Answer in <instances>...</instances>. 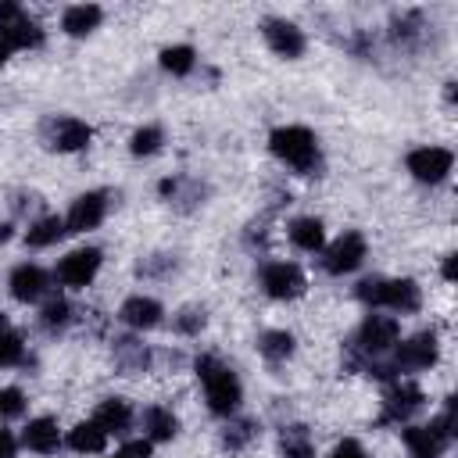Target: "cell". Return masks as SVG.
<instances>
[{"label": "cell", "mask_w": 458, "mask_h": 458, "mask_svg": "<svg viewBox=\"0 0 458 458\" xmlns=\"http://www.w3.org/2000/svg\"><path fill=\"white\" fill-rule=\"evenodd\" d=\"M197 376L204 379L208 408H211L215 415H233L236 404H240V383H236V376H233L222 361H215L211 354H200V358H197Z\"/></svg>", "instance_id": "6da1fadb"}, {"label": "cell", "mask_w": 458, "mask_h": 458, "mask_svg": "<svg viewBox=\"0 0 458 458\" xmlns=\"http://www.w3.org/2000/svg\"><path fill=\"white\" fill-rule=\"evenodd\" d=\"M272 154L286 165H293L297 172H311L315 161H318V147H315V136L304 129V125H286V129H276L272 140H268Z\"/></svg>", "instance_id": "7a4b0ae2"}, {"label": "cell", "mask_w": 458, "mask_h": 458, "mask_svg": "<svg viewBox=\"0 0 458 458\" xmlns=\"http://www.w3.org/2000/svg\"><path fill=\"white\" fill-rule=\"evenodd\" d=\"M358 297L365 304H383L394 311H415L419 308V286L411 279H361Z\"/></svg>", "instance_id": "3957f363"}, {"label": "cell", "mask_w": 458, "mask_h": 458, "mask_svg": "<svg viewBox=\"0 0 458 458\" xmlns=\"http://www.w3.org/2000/svg\"><path fill=\"white\" fill-rule=\"evenodd\" d=\"M451 426H454V404H447V411L429 426H408L404 444H408L411 458H440V451L447 447V440L454 433Z\"/></svg>", "instance_id": "277c9868"}, {"label": "cell", "mask_w": 458, "mask_h": 458, "mask_svg": "<svg viewBox=\"0 0 458 458\" xmlns=\"http://www.w3.org/2000/svg\"><path fill=\"white\" fill-rule=\"evenodd\" d=\"M0 39L7 43V50H21V47H39L43 32H39L36 21H29L21 14V7L0 4Z\"/></svg>", "instance_id": "5b68a950"}, {"label": "cell", "mask_w": 458, "mask_h": 458, "mask_svg": "<svg viewBox=\"0 0 458 458\" xmlns=\"http://www.w3.org/2000/svg\"><path fill=\"white\" fill-rule=\"evenodd\" d=\"M261 286L268 297H279V301H290V297H301L304 293V272L290 261H272L265 272H261Z\"/></svg>", "instance_id": "8992f818"}, {"label": "cell", "mask_w": 458, "mask_h": 458, "mask_svg": "<svg viewBox=\"0 0 458 458\" xmlns=\"http://www.w3.org/2000/svg\"><path fill=\"white\" fill-rule=\"evenodd\" d=\"M451 165H454V157L444 147H419V150L408 154V172L419 182H440L451 172Z\"/></svg>", "instance_id": "52a82bcc"}, {"label": "cell", "mask_w": 458, "mask_h": 458, "mask_svg": "<svg viewBox=\"0 0 458 458\" xmlns=\"http://www.w3.org/2000/svg\"><path fill=\"white\" fill-rule=\"evenodd\" d=\"M397 333H401L397 318H390V315H369V318L361 322L354 344H358L365 354H383L390 344H397Z\"/></svg>", "instance_id": "ba28073f"}, {"label": "cell", "mask_w": 458, "mask_h": 458, "mask_svg": "<svg viewBox=\"0 0 458 458\" xmlns=\"http://www.w3.org/2000/svg\"><path fill=\"white\" fill-rule=\"evenodd\" d=\"M361 258H365V240H361V233H344V236L326 250L322 265H326V272L344 276V272L358 268V265H361Z\"/></svg>", "instance_id": "9c48e42d"}, {"label": "cell", "mask_w": 458, "mask_h": 458, "mask_svg": "<svg viewBox=\"0 0 458 458\" xmlns=\"http://www.w3.org/2000/svg\"><path fill=\"white\" fill-rule=\"evenodd\" d=\"M97 268H100V250H93V247H82V250H72L68 258H61V265H57V279L64 283V286H86L93 276H97Z\"/></svg>", "instance_id": "30bf717a"}, {"label": "cell", "mask_w": 458, "mask_h": 458, "mask_svg": "<svg viewBox=\"0 0 458 458\" xmlns=\"http://www.w3.org/2000/svg\"><path fill=\"white\" fill-rule=\"evenodd\" d=\"M437 361V336L433 333H419L408 344H401L397 358H394V372H411V369H429Z\"/></svg>", "instance_id": "8fae6325"}, {"label": "cell", "mask_w": 458, "mask_h": 458, "mask_svg": "<svg viewBox=\"0 0 458 458\" xmlns=\"http://www.w3.org/2000/svg\"><path fill=\"white\" fill-rule=\"evenodd\" d=\"M104 208H107V197H104L100 190L82 193V197L72 204V211H68V218H64V229H68V233H86V229L100 225Z\"/></svg>", "instance_id": "7c38bea8"}, {"label": "cell", "mask_w": 458, "mask_h": 458, "mask_svg": "<svg viewBox=\"0 0 458 458\" xmlns=\"http://www.w3.org/2000/svg\"><path fill=\"white\" fill-rule=\"evenodd\" d=\"M265 39L279 57H301L304 54V36L293 21H279V18L265 21Z\"/></svg>", "instance_id": "4fadbf2b"}, {"label": "cell", "mask_w": 458, "mask_h": 458, "mask_svg": "<svg viewBox=\"0 0 458 458\" xmlns=\"http://www.w3.org/2000/svg\"><path fill=\"white\" fill-rule=\"evenodd\" d=\"M422 404V390L415 383H404V386H394L383 401V422H404L415 408Z\"/></svg>", "instance_id": "5bb4252c"}, {"label": "cell", "mask_w": 458, "mask_h": 458, "mask_svg": "<svg viewBox=\"0 0 458 458\" xmlns=\"http://www.w3.org/2000/svg\"><path fill=\"white\" fill-rule=\"evenodd\" d=\"M118 318H122L125 326H132V329H150V326L161 322V304H157L154 297H129V301L122 304Z\"/></svg>", "instance_id": "9a60e30c"}, {"label": "cell", "mask_w": 458, "mask_h": 458, "mask_svg": "<svg viewBox=\"0 0 458 458\" xmlns=\"http://www.w3.org/2000/svg\"><path fill=\"white\" fill-rule=\"evenodd\" d=\"M43 290H47V272L39 265H18L11 272V293L18 301H36L43 297Z\"/></svg>", "instance_id": "2e32d148"}, {"label": "cell", "mask_w": 458, "mask_h": 458, "mask_svg": "<svg viewBox=\"0 0 458 458\" xmlns=\"http://www.w3.org/2000/svg\"><path fill=\"white\" fill-rule=\"evenodd\" d=\"M89 143V125L79 122V118H61L54 122V132H50V147L54 150H82Z\"/></svg>", "instance_id": "e0dca14e"}, {"label": "cell", "mask_w": 458, "mask_h": 458, "mask_svg": "<svg viewBox=\"0 0 458 458\" xmlns=\"http://www.w3.org/2000/svg\"><path fill=\"white\" fill-rule=\"evenodd\" d=\"M21 440H25L29 451L50 454V451H57L61 433H57V422H54V419H32V422L25 426V433H21Z\"/></svg>", "instance_id": "ac0fdd59"}, {"label": "cell", "mask_w": 458, "mask_h": 458, "mask_svg": "<svg viewBox=\"0 0 458 458\" xmlns=\"http://www.w3.org/2000/svg\"><path fill=\"white\" fill-rule=\"evenodd\" d=\"M104 433H122V429H129V422H132V411H129V404L122 401V397H107L100 408H97V419H93Z\"/></svg>", "instance_id": "d6986e66"}, {"label": "cell", "mask_w": 458, "mask_h": 458, "mask_svg": "<svg viewBox=\"0 0 458 458\" xmlns=\"http://www.w3.org/2000/svg\"><path fill=\"white\" fill-rule=\"evenodd\" d=\"M107 444V433L97 426V422H79L72 433H68V447L79 451V454H93V451H104Z\"/></svg>", "instance_id": "ffe728a7"}, {"label": "cell", "mask_w": 458, "mask_h": 458, "mask_svg": "<svg viewBox=\"0 0 458 458\" xmlns=\"http://www.w3.org/2000/svg\"><path fill=\"white\" fill-rule=\"evenodd\" d=\"M97 21H100V7L97 4H79V7H68L64 11V32L68 36H86L89 29H97Z\"/></svg>", "instance_id": "44dd1931"}, {"label": "cell", "mask_w": 458, "mask_h": 458, "mask_svg": "<svg viewBox=\"0 0 458 458\" xmlns=\"http://www.w3.org/2000/svg\"><path fill=\"white\" fill-rule=\"evenodd\" d=\"M64 233H68V229H64V218L47 215V218H39L36 225H29L25 243H29V247H50V243H57Z\"/></svg>", "instance_id": "7402d4cb"}, {"label": "cell", "mask_w": 458, "mask_h": 458, "mask_svg": "<svg viewBox=\"0 0 458 458\" xmlns=\"http://www.w3.org/2000/svg\"><path fill=\"white\" fill-rule=\"evenodd\" d=\"M290 240L301 250H318L322 247V222L318 218H297L290 225Z\"/></svg>", "instance_id": "603a6c76"}, {"label": "cell", "mask_w": 458, "mask_h": 458, "mask_svg": "<svg viewBox=\"0 0 458 458\" xmlns=\"http://www.w3.org/2000/svg\"><path fill=\"white\" fill-rule=\"evenodd\" d=\"M258 351L268 358V361H283L293 354V336L286 329H268L261 340H258Z\"/></svg>", "instance_id": "cb8c5ba5"}, {"label": "cell", "mask_w": 458, "mask_h": 458, "mask_svg": "<svg viewBox=\"0 0 458 458\" xmlns=\"http://www.w3.org/2000/svg\"><path fill=\"white\" fill-rule=\"evenodd\" d=\"M279 444H283V454L286 458H311L315 454V444H311V437H308L304 426H286Z\"/></svg>", "instance_id": "d4e9b609"}, {"label": "cell", "mask_w": 458, "mask_h": 458, "mask_svg": "<svg viewBox=\"0 0 458 458\" xmlns=\"http://www.w3.org/2000/svg\"><path fill=\"white\" fill-rule=\"evenodd\" d=\"M143 426H147L150 440H172V437H175V429H179L175 415H172V411H165V408H150V411L143 415Z\"/></svg>", "instance_id": "484cf974"}, {"label": "cell", "mask_w": 458, "mask_h": 458, "mask_svg": "<svg viewBox=\"0 0 458 458\" xmlns=\"http://www.w3.org/2000/svg\"><path fill=\"white\" fill-rule=\"evenodd\" d=\"M161 68H165V72H172V75H186V72L193 68V47L179 43V47L161 50Z\"/></svg>", "instance_id": "4316f807"}, {"label": "cell", "mask_w": 458, "mask_h": 458, "mask_svg": "<svg viewBox=\"0 0 458 458\" xmlns=\"http://www.w3.org/2000/svg\"><path fill=\"white\" fill-rule=\"evenodd\" d=\"M21 354H25L21 336H18V333H11V329H0V369H7V365H14V361H21Z\"/></svg>", "instance_id": "83f0119b"}, {"label": "cell", "mask_w": 458, "mask_h": 458, "mask_svg": "<svg viewBox=\"0 0 458 458\" xmlns=\"http://www.w3.org/2000/svg\"><path fill=\"white\" fill-rule=\"evenodd\" d=\"M132 154H154L161 147V129L157 125H147V129H136L132 132Z\"/></svg>", "instance_id": "f1b7e54d"}, {"label": "cell", "mask_w": 458, "mask_h": 458, "mask_svg": "<svg viewBox=\"0 0 458 458\" xmlns=\"http://www.w3.org/2000/svg\"><path fill=\"white\" fill-rule=\"evenodd\" d=\"M68 322V304L64 301H50L47 308H43V326L47 329H61Z\"/></svg>", "instance_id": "f546056e"}, {"label": "cell", "mask_w": 458, "mask_h": 458, "mask_svg": "<svg viewBox=\"0 0 458 458\" xmlns=\"http://www.w3.org/2000/svg\"><path fill=\"white\" fill-rule=\"evenodd\" d=\"M118 351L125 354V358H122L125 369H140V365H147V351L136 347V340H118Z\"/></svg>", "instance_id": "4dcf8cb0"}, {"label": "cell", "mask_w": 458, "mask_h": 458, "mask_svg": "<svg viewBox=\"0 0 458 458\" xmlns=\"http://www.w3.org/2000/svg\"><path fill=\"white\" fill-rule=\"evenodd\" d=\"M254 433H258V426H254V422H236V426L225 433V447H233V451H236V447H243Z\"/></svg>", "instance_id": "1f68e13d"}, {"label": "cell", "mask_w": 458, "mask_h": 458, "mask_svg": "<svg viewBox=\"0 0 458 458\" xmlns=\"http://www.w3.org/2000/svg\"><path fill=\"white\" fill-rule=\"evenodd\" d=\"M21 408H25V397H21V390H14V386L0 390V415H18Z\"/></svg>", "instance_id": "d6a6232c"}, {"label": "cell", "mask_w": 458, "mask_h": 458, "mask_svg": "<svg viewBox=\"0 0 458 458\" xmlns=\"http://www.w3.org/2000/svg\"><path fill=\"white\" fill-rule=\"evenodd\" d=\"M204 326V311H197V308H186L179 318H175V329L179 333H197Z\"/></svg>", "instance_id": "836d02e7"}, {"label": "cell", "mask_w": 458, "mask_h": 458, "mask_svg": "<svg viewBox=\"0 0 458 458\" xmlns=\"http://www.w3.org/2000/svg\"><path fill=\"white\" fill-rule=\"evenodd\" d=\"M329 458H365V451H361V444H358V440H340V444H336V451H333Z\"/></svg>", "instance_id": "e575fe53"}, {"label": "cell", "mask_w": 458, "mask_h": 458, "mask_svg": "<svg viewBox=\"0 0 458 458\" xmlns=\"http://www.w3.org/2000/svg\"><path fill=\"white\" fill-rule=\"evenodd\" d=\"M122 454L125 458H150V440H132L122 447Z\"/></svg>", "instance_id": "d590c367"}, {"label": "cell", "mask_w": 458, "mask_h": 458, "mask_svg": "<svg viewBox=\"0 0 458 458\" xmlns=\"http://www.w3.org/2000/svg\"><path fill=\"white\" fill-rule=\"evenodd\" d=\"M0 458H14V437L7 429H0Z\"/></svg>", "instance_id": "8d00e7d4"}, {"label": "cell", "mask_w": 458, "mask_h": 458, "mask_svg": "<svg viewBox=\"0 0 458 458\" xmlns=\"http://www.w3.org/2000/svg\"><path fill=\"white\" fill-rule=\"evenodd\" d=\"M454 265H458V258L451 254V258L444 261V279H454Z\"/></svg>", "instance_id": "74e56055"}, {"label": "cell", "mask_w": 458, "mask_h": 458, "mask_svg": "<svg viewBox=\"0 0 458 458\" xmlns=\"http://www.w3.org/2000/svg\"><path fill=\"white\" fill-rule=\"evenodd\" d=\"M7 54H11V50H7V43H4V39H0V64H4V61H7Z\"/></svg>", "instance_id": "f35d334b"}, {"label": "cell", "mask_w": 458, "mask_h": 458, "mask_svg": "<svg viewBox=\"0 0 458 458\" xmlns=\"http://www.w3.org/2000/svg\"><path fill=\"white\" fill-rule=\"evenodd\" d=\"M11 236V225H0V240H7Z\"/></svg>", "instance_id": "ab89813d"}, {"label": "cell", "mask_w": 458, "mask_h": 458, "mask_svg": "<svg viewBox=\"0 0 458 458\" xmlns=\"http://www.w3.org/2000/svg\"><path fill=\"white\" fill-rule=\"evenodd\" d=\"M0 329H7V318H4V315H0Z\"/></svg>", "instance_id": "60d3db41"}, {"label": "cell", "mask_w": 458, "mask_h": 458, "mask_svg": "<svg viewBox=\"0 0 458 458\" xmlns=\"http://www.w3.org/2000/svg\"><path fill=\"white\" fill-rule=\"evenodd\" d=\"M114 458H125V454H122V451H118V454H114Z\"/></svg>", "instance_id": "b9f144b4"}]
</instances>
